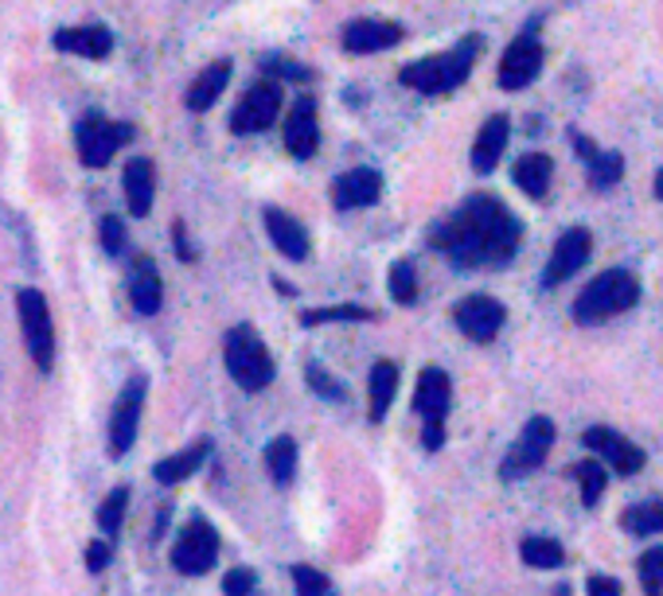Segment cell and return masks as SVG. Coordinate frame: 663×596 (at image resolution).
<instances>
[{"instance_id": "6da1fadb", "label": "cell", "mask_w": 663, "mask_h": 596, "mask_svg": "<svg viewBox=\"0 0 663 596\" xmlns=\"http://www.w3.org/2000/svg\"><path fill=\"white\" fill-rule=\"evenodd\" d=\"M523 226L495 195H472L445 226L433 231V246L445 250L456 265H500L520 250Z\"/></svg>"}, {"instance_id": "7a4b0ae2", "label": "cell", "mask_w": 663, "mask_h": 596, "mask_svg": "<svg viewBox=\"0 0 663 596\" xmlns=\"http://www.w3.org/2000/svg\"><path fill=\"white\" fill-rule=\"evenodd\" d=\"M476 51H480V40L476 36H469V40H461L453 51H445V55H430V59H418V63L402 67V87L418 90V94H449V90H456L464 79H469L472 63H476Z\"/></svg>"}, {"instance_id": "3957f363", "label": "cell", "mask_w": 663, "mask_h": 596, "mask_svg": "<svg viewBox=\"0 0 663 596\" xmlns=\"http://www.w3.org/2000/svg\"><path fill=\"white\" fill-rule=\"evenodd\" d=\"M636 301H640L636 273L609 270V273L593 277L590 285L582 289V296H577V304H574V320H577V324H605V320L629 312Z\"/></svg>"}, {"instance_id": "277c9868", "label": "cell", "mask_w": 663, "mask_h": 596, "mask_svg": "<svg viewBox=\"0 0 663 596\" xmlns=\"http://www.w3.org/2000/svg\"><path fill=\"white\" fill-rule=\"evenodd\" d=\"M223 363L247 394H258V390H265L273 382V355L265 351L262 335L247 324L231 327L223 335Z\"/></svg>"}, {"instance_id": "5b68a950", "label": "cell", "mask_w": 663, "mask_h": 596, "mask_svg": "<svg viewBox=\"0 0 663 596\" xmlns=\"http://www.w3.org/2000/svg\"><path fill=\"white\" fill-rule=\"evenodd\" d=\"M449 402H453V382L441 366H425L418 374V386H414V410L418 417L425 422L422 430V445L430 453H438L445 445V414H449Z\"/></svg>"}, {"instance_id": "8992f818", "label": "cell", "mask_w": 663, "mask_h": 596, "mask_svg": "<svg viewBox=\"0 0 663 596\" xmlns=\"http://www.w3.org/2000/svg\"><path fill=\"white\" fill-rule=\"evenodd\" d=\"M17 309H20V332H24L28 355H32V363L48 374L51 363H56V324H51L48 296H43L40 289H20Z\"/></svg>"}, {"instance_id": "52a82bcc", "label": "cell", "mask_w": 663, "mask_h": 596, "mask_svg": "<svg viewBox=\"0 0 663 596\" xmlns=\"http://www.w3.org/2000/svg\"><path fill=\"white\" fill-rule=\"evenodd\" d=\"M133 137V129L121 125V121H110L102 113H87L74 129V144H79V160L87 168H106L113 160V152Z\"/></svg>"}, {"instance_id": "ba28073f", "label": "cell", "mask_w": 663, "mask_h": 596, "mask_svg": "<svg viewBox=\"0 0 663 596\" xmlns=\"http://www.w3.org/2000/svg\"><path fill=\"white\" fill-rule=\"evenodd\" d=\"M215 562H219V531L203 515H195L184 526V534L177 538V546H172V565L184 577H203V573L215 569Z\"/></svg>"}, {"instance_id": "9c48e42d", "label": "cell", "mask_w": 663, "mask_h": 596, "mask_svg": "<svg viewBox=\"0 0 663 596\" xmlns=\"http://www.w3.org/2000/svg\"><path fill=\"white\" fill-rule=\"evenodd\" d=\"M551 445H554V422L551 417H531V422L523 425L520 441L508 448L504 464H500V479H520L528 476V472H535L539 464L546 461Z\"/></svg>"}, {"instance_id": "30bf717a", "label": "cell", "mask_w": 663, "mask_h": 596, "mask_svg": "<svg viewBox=\"0 0 663 596\" xmlns=\"http://www.w3.org/2000/svg\"><path fill=\"white\" fill-rule=\"evenodd\" d=\"M144 374H133V378L121 386L118 406L110 414V456H125L137 441V425H141V410H144Z\"/></svg>"}, {"instance_id": "8fae6325", "label": "cell", "mask_w": 663, "mask_h": 596, "mask_svg": "<svg viewBox=\"0 0 663 596\" xmlns=\"http://www.w3.org/2000/svg\"><path fill=\"white\" fill-rule=\"evenodd\" d=\"M278 113H281V87L265 79L258 87H250L242 94V102L234 105L231 129L234 133H262V129H270L278 121Z\"/></svg>"}, {"instance_id": "7c38bea8", "label": "cell", "mask_w": 663, "mask_h": 596, "mask_svg": "<svg viewBox=\"0 0 663 596\" xmlns=\"http://www.w3.org/2000/svg\"><path fill=\"white\" fill-rule=\"evenodd\" d=\"M543 71V43L535 36H520V40L508 43L504 59H500V87L504 90H523L539 79Z\"/></svg>"}, {"instance_id": "4fadbf2b", "label": "cell", "mask_w": 663, "mask_h": 596, "mask_svg": "<svg viewBox=\"0 0 663 596\" xmlns=\"http://www.w3.org/2000/svg\"><path fill=\"white\" fill-rule=\"evenodd\" d=\"M504 304L495 301V296H484V293H476V296H464L461 304H456V312H453V320H456V327H461L469 340H476V343H492L495 340V332L504 327Z\"/></svg>"}, {"instance_id": "5bb4252c", "label": "cell", "mask_w": 663, "mask_h": 596, "mask_svg": "<svg viewBox=\"0 0 663 596\" xmlns=\"http://www.w3.org/2000/svg\"><path fill=\"white\" fill-rule=\"evenodd\" d=\"M590 254H593V234L585 231V226H570V231L554 242V254H551V262H546L543 285H562L566 277H574V273L590 262Z\"/></svg>"}, {"instance_id": "9a60e30c", "label": "cell", "mask_w": 663, "mask_h": 596, "mask_svg": "<svg viewBox=\"0 0 663 596\" xmlns=\"http://www.w3.org/2000/svg\"><path fill=\"white\" fill-rule=\"evenodd\" d=\"M285 149L289 156L309 160L320 149V121H317V98L301 94L285 113Z\"/></svg>"}, {"instance_id": "2e32d148", "label": "cell", "mask_w": 663, "mask_h": 596, "mask_svg": "<svg viewBox=\"0 0 663 596\" xmlns=\"http://www.w3.org/2000/svg\"><path fill=\"white\" fill-rule=\"evenodd\" d=\"M582 445L590 453H597L605 464H613V472H621V476H636L644 468V448H636L632 441H624L621 433L605 430V425H593L582 437Z\"/></svg>"}, {"instance_id": "e0dca14e", "label": "cell", "mask_w": 663, "mask_h": 596, "mask_svg": "<svg viewBox=\"0 0 663 596\" xmlns=\"http://www.w3.org/2000/svg\"><path fill=\"white\" fill-rule=\"evenodd\" d=\"M383 195V175L375 168H352L332 183V203L340 211H355V208H371Z\"/></svg>"}, {"instance_id": "ac0fdd59", "label": "cell", "mask_w": 663, "mask_h": 596, "mask_svg": "<svg viewBox=\"0 0 663 596\" xmlns=\"http://www.w3.org/2000/svg\"><path fill=\"white\" fill-rule=\"evenodd\" d=\"M59 51L79 59H106L113 51V32L106 24H79V28H59L51 36Z\"/></svg>"}, {"instance_id": "d6986e66", "label": "cell", "mask_w": 663, "mask_h": 596, "mask_svg": "<svg viewBox=\"0 0 663 596\" xmlns=\"http://www.w3.org/2000/svg\"><path fill=\"white\" fill-rule=\"evenodd\" d=\"M121 191H125V203H129V215L144 219L152 211V199H157V168L152 160L133 156L121 172Z\"/></svg>"}, {"instance_id": "ffe728a7", "label": "cell", "mask_w": 663, "mask_h": 596, "mask_svg": "<svg viewBox=\"0 0 663 596\" xmlns=\"http://www.w3.org/2000/svg\"><path fill=\"white\" fill-rule=\"evenodd\" d=\"M402 43V28L394 20H352L344 28V48L352 55H371V51H386Z\"/></svg>"}, {"instance_id": "44dd1931", "label": "cell", "mask_w": 663, "mask_h": 596, "mask_svg": "<svg viewBox=\"0 0 663 596\" xmlns=\"http://www.w3.org/2000/svg\"><path fill=\"white\" fill-rule=\"evenodd\" d=\"M265 234H270V242L278 246V254H285L289 262H304V257H309V231H304L289 211L265 208Z\"/></svg>"}, {"instance_id": "7402d4cb", "label": "cell", "mask_w": 663, "mask_h": 596, "mask_svg": "<svg viewBox=\"0 0 663 596\" xmlns=\"http://www.w3.org/2000/svg\"><path fill=\"white\" fill-rule=\"evenodd\" d=\"M129 296H133V309L141 316H152L164 304V285H160V270L149 254H141L133 262V273H129Z\"/></svg>"}, {"instance_id": "603a6c76", "label": "cell", "mask_w": 663, "mask_h": 596, "mask_svg": "<svg viewBox=\"0 0 663 596\" xmlns=\"http://www.w3.org/2000/svg\"><path fill=\"white\" fill-rule=\"evenodd\" d=\"M508 133H512V125H508L504 113H492V118L480 125L476 144H472V168H476L480 175H488L500 164V156H504L508 149Z\"/></svg>"}, {"instance_id": "cb8c5ba5", "label": "cell", "mask_w": 663, "mask_h": 596, "mask_svg": "<svg viewBox=\"0 0 663 596\" xmlns=\"http://www.w3.org/2000/svg\"><path fill=\"white\" fill-rule=\"evenodd\" d=\"M231 71H234L231 59H215L211 67H203V71L192 79V87H188V94H184L188 110L192 113L211 110V105L219 102V94L227 90V82H231Z\"/></svg>"}, {"instance_id": "d4e9b609", "label": "cell", "mask_w": 663, "mask_h": 596, "mask_svg": "<svg viewBox=\"0 0 663 596\" xmlns=\"http://www.w3.org/2000/svg\"><path fill=\"white\" fill-rule=\"evenodd\" d=\"M208 456H211V441H192V445L180 448V453L164 456V461L152 468V476H157L164 487H177V484H184V479H192L195 472L203 468Z\"/></svg>"}, {"instance_id": "484cf974", "label": "cell", "mask_w": 663, "mask_h": 596, "mask_svg": "<svg viewBox=\"0 0 663 596\" xmlns=\"http://www.w3.org/2000/svg\"><path fill=\"white\" fill-rule=\"evenodd\" d=\"M394 394H399V363L379 358V363L371 366V378H368V417L375 425L391 414Z\"/></svg>"}, {"instance_id": "4316f807", "label": "cell", "mask_w": 663, "mask_h": 596, "mask_svg": "<svg viewBox=\"0 0 663 596\" xmlns=\"http://www.w3.org/2000/svg\"><path fill=\"white\" fill-rule=\"evenodd\" d=\"M551 175H554V164H551V156H546V152H528V156H520V160H515V168H512V180L520 183V191H523V195H531V199L546 195V188H551Z\"/></svg>"}, {"instance_id": "83f0119b", "label": "cell", "mask_w": 663, "mask_h": 596, "mask_svg": "<svg viewBox=\"0 0 663 596\" xmlns=\"http://www.w3.org/2000/svg\"><path fill=\"white\" fill-rule=\"evenodd\" d=\"M265 468H270V476H273V484H281L285 487L289 479L297 476V441L293 437H273L270 445H265Z\"/></svg>"}, {"instance_id": "f1b7e54d", "label": "cell", "mask_w": 663, "mask_h": 596, "mask_svg": "<svg viewBox=\"0 0 663 596\" xmlns=\"http://www.w3.org/2000/svg\"><path fill=\"white\" fill-rule=\"evenodd\" d=\"M520 554H523V562L535 565V569H559V565L566 562V549H562L554 538H523Z\"/></svg>"}, {"instance_id": "f546056e", "label": "cell", "mask_w": 663, "mask_h": 596, "mask_svg": "<svg viewBox=\"0 0 663 596\" xmlns=\"http://www.w3.org/2000/svg\"><path fill=\"white\" fill-rule=\"evenodd\" d=\"M624 531L629 534H660L663 531V503H636L621 515Z\"/></svg>"}, {"instance_id": "4dcf8cb0", "label": "cell", "mask_w": 663, "mask_h": 596, "mask_svg": "<svg viewBox=\"0 0 663 596\" xmlns=\"http://www.w3.org/2000/svg\"><path fill=\"white\" fill-rule=\"evenodd\" d=\"M125 511H129V487H113V492L102 499V507H98V526H102L106 538H113V534L121 531Z\"/></svg>"}, {"instance_id": "1f68e13d", "label": "cell", "mask_w": 663, "mask_h": 596, "mask_svg": "<svg viewBox=\"0 0 663 596\" xmlns=\"http://www.w3.org/2000/svg\"><path fill=\"white\" fill-rule=\"evenodd\" d=\"M348 320H371V312L360 309V304H332V309H309V312H301V324H304V327H317V324H348Z\"/></svg>"}, {"instance_id": "d6a6232c", "label": "cell", "mask_w": 663, "mask_h": 596, "mask_svg": "<svg viewBox=\"0 0 663 596\" xmlns=\"http://www.w3.org/2000/svg\"><path fill=\"white\" fill-rule=\"evenodd\" d=\"M605 464L601 461H582L577 464V484H582V503L585 507H597L601 492H605Z\"/></svg>"}, {"instance_id": "836d02e7", "label": "cell", "mask_w": 663, "mask_h": 596, "mask_svg": "<svg viewBox=\"0 0 663 596\" xmlns=\"http://www.w3.org/2000/svg\"><path fill=\"white\" fill-rule=\"evenodd\" d=\"M621 172H624V160H621V152H597V156L590 160V180H593V188H613L616 180H621Z\"/></svg>"}, {"instance_id": "e575fe53", "label": "cell", "mask_w": 663, "mask_h": 596, "mask_svg": "<svg viewBox=\"0 0 663 596\" xmlns=\"http://www.w3.org/2000/svg\"><path fill=\"white\" fill-rule=\"evenodd\" d=\"M391 296L399 304H414L418 301V273H414V265L410 262H394L391 265Z\"/></svg>"}, {"instance_id": "d590c367", "label": "cell", "mask_w": 663, "mask_h": 596, "mask_svg": "<svg viewBox=\"0 0 663 596\" xmlns=\"http://www.w3.org/2000/svg\"><path fill=\"white\" fill-rule=\"evenodd\" d=\"M293 585L297 596H332V580L312 565H293Z\"/></svg>"}, {"instance_id": "8d00e7d4", "label": "cell", "mask_w": 663, "mask_h": 596, "mask_svg": "<svg viewBox=\"0 0 663 596\" xmlns=\"http://www.w3.org/2000/svg\"><path fill=\"white\" fill-rule=\"evenodd\" d=\"M304 382H309L312 390H317V397H328V402H344V386H340L332 374L324 371L320 363H309L304 366Z\"/></svg>"}, {"instance_id": "74e56055", "label": "cell", "mask_w": 663, "mask_h": 596, "mask_svg": "<svg viewBox=\"0 0 663 596\" xmlns=\"http://www.w3.org/2000/svg\"><path fill=\"white\" fill-rule=\"evenodd\" d=\"M640 580H644L647 596H660V585H663V546L647 549L644 557H640Z\"/></svg>"}, {"instance_id": "f35d334b", "label": "cell", "mask_w": 663, "mask_h": 596, "mask_svg": "<svg viewBox=\"0 0 663 596\" xmlns=\"http://www.w3.org/2000/svg\"><path fill=\"white\" fill-rule=\"evenodd\" d=\"M98 242H102L106 254L118 257L121 250H125V223H121L118 215H102V223H98Z\"/></svg>"}, {"instance_id": "ab89813d", "label": "cell", "mask_w": 663, "mask_h": 596, "mask_svg": "<svg viewBox=\"0 0 663 596\" xmlns=\"http://www.w3.org/2000/svg\"><path fill=\"white\" fill-rule=\"evenodd\" d=\"M262 71L273 74V79H293V82H309L312 71L301 63H293V59H281V55H265L262 59Z\"/></svg>"}, {"instance_id": "60d3db41", "label": "cell", "mask_w": 663, "mask_h": 596, "mask_svg": "<svg viewBox=\"0 0 663 596\" xmlns=\"http://www.w3.org/2000/svg\"><path fill=\"white\" fill-rule=\"evenodd\" d=\"M258 573L247 565H234L231 573H223V596H254Z\"/></svg>"}, {"instance_id": "b9f144b4", "label": "cell", "mask_w": 663, "mask_h": 596, "mask_svg": "<svg viewBox=\"0 0 663 596\" xmlns=\"http://www.w3.org/2000/svg\"><path fill=\"white\" fill-rule=\"evenodd\" d=\"M106 565H110V542H90L87 546V569L102 573Z\"/></svg>"}, {"instance_id": "7bdbcfd3", "label": "cell", "mask_w": 663, "mask_h": 596, "mask_svg": "<svg viewBox=\"0 0 663 596\" xmlns=\"http://www.w3.org/2000/svg\"><path fill=\"white\" fill-rule=\"evenodd\" d=\"M172 239H177V257L180 262H195V250H192V242H188V231H184V223H172Z\"/></svg>"}, {"instance_id": "ee69618b", "label": "cell", "mask_w": 663, "mask_h": 596, "mask_svg": "<svg viewBox=\"0 0 663 596\" xmlns=\"http://www.w3.org/2000/svg\"><path fill=\"white\" fill-rule=\"evenodd\" d=\"M585 593L590 596H621V585H616L613 577H590V585H585Z\"/></svg>"}, {"instance_id": "f6af8a7d", "label": "cell", "mask_w": 663, "mask_h": 596, "mask_svg": "<svg viewBox=\"0 0 663 596\" xmlns=\"http://www.w3.org/2000/svg\"><path fill=\"white\" fill-rule=\"evenodd\" d=\"M570 141H574V152L585 160V164H590V160L597 156V144H593L590 137H582V133H570Z\"/></svg>"}, {"instance_id": "bcb514c9", "label": "cell", "mask_w": 663, "mask_h": 596, "mask_svg": "<svg viewBox=\"0 0 663 596\" xmlns=\"http://www.w3.org/2000/svg\"><path fill=\"white\" fill-rule=\"evenodd\" d=\"M655 199H663V168H660V175H655Z\"/></svg>"}, {"instance_id": "7dc6e473", "label": "cell", "mask_w": 663, "mask_h": 596, "mask_svg": "<svg viewBox=\"0 0 663 596\" xmlns=\"http://www.w3.org/2000/svg\"><path fill=\"white\" fill-rule=\"evenodd\" d=\"M559 596H570V593H566V588H559Z\"/></svg>"}]
</instances>
